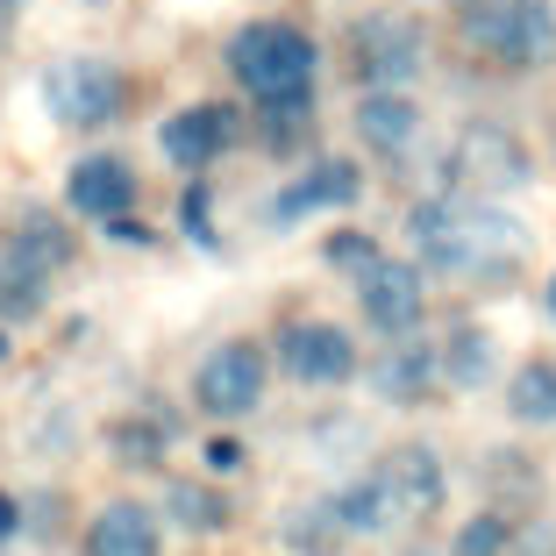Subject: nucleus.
Returning a JSON list of instances; mask_svg holds the SVG:
<instances>
[{
  "mask_svg": "<svg viewBox=\"0 0 556 556\" xmlns=\"http://www.w3.org/2000/svg\"><path fill=\"white\" fill-rule=\"evenodd\" d=\"M357 286H364V314H371V328H386V336H414V321H421V271L378 257Z\"/></svg>",
  "mask_w": 556,
  "mask_h": 556,
  "instance_id": "8",
  "label": "nucleus"
},
{
  "mask_svg": "<svg viewBox=\"0 0 556 556\" xmlns=\"http://www.w3.org/2000/svg\"><path fill=\"white\" fill-rule=\"evenodd\" d=\"M350 50H357V72L371 86H407L421 72V22L414 15H371V22H357Z\"/></svg>",
  "mask_w": 556,
  "mask_h": 556,
  "instance_id": "6",
  "label": "nucleus"
},
{
  "mask_svg": "<svg viewBox=\"0 0 556 556\" xmlns=\"http://www.w3.org/2000/svg\"><path fill=\"white\" fill-rule=\"evenodd\" d=\"M43 293H50V271H36L15 250H0V314H36Z\"/></svg>",
  "mask_w": 556,
  "mask_h": 556,
  "instance_id": "20",
  "label": "nucleus"
},
{
  "mask_svg": "<svg viewBox=\"0 0 556 556\" xmlns=\"http://www.w3.org/2000/svg\"><path fill=\"white\" fill-rule=\"evenodd\" d=\"M122 457L129 464H157V435H150V428H122Z\"/></svg>",
  "mask_w": 556,
  "mask_h": 556,
  "instance_id": "25",
  "label": "nucleus"
},
{
  "mask_svg": "<svg viewBox=\"0 0 556 556\" xmlns=\"http://www.w3.org/2000/svg\"><path fill=\"white\" fill-rule=\"evenodd\" d=\"M164 514H172L179 528H193V535H214V528L229 521V500H222V492H207V485L172 478V485H164Z\"/></svg>",
  "mask_w": 556,
  "mask_h": 556,
  "instance_id": "19",
  "label": "nucleus"
},
{
  "mask_svg": "<svg viewBox=\"0 0 556 556\" xmlns=\"http://www.w3.org/2000/svg\"><path fill=\"white\" fill-rule=\"evenodd\" d=\"M286 371L293 378H307V386H343L350 378V364H357V350H350V336L343 328H328V321H300L293 336H286Z\"/></svg>",
  "mask_w": 556,
  "mask_h": 556,
  "instance_id": "9",
  "label": "nucleus"
},
{
  "mask_svg": "<svg viewBox=\"0 0 556 556\" xmlns=\"http://www.w3.org/2000/svg\"><path fill=\"white\" fill-rule=\"evenodd\" d=\"M507 407L521 421H556V364H521L507 386Z\"/></svg>",
  "mask_w": 556,
  "mask_h": 556,
  "instance_id": "21",
  "label": "nucleus"
},
{
  "mask_svg": "<svg viewBox=\"0 0 556 556\" xmlns=\"http://www.w3.org/2000/svg\"><path fill=\"white\" fill-rule=\"evenodd\" d=\"M464 43L492 65H542L556 50V22L542 0H464Z\"/></svg>",
  "mask_w": 556,
  "mask_h": 556,
  "instance_id": "2",
  "label": "nucleus"
},
{
  "mask_svg": "<svg viewBox=\"0 0 556 556\" xmlns=\"http://www.w3.org/2000/svg\"><path fill=\"white\" fill-rule=\"evenodd\" d=\"M207 464H214V471H236V464H243V442L214 435V442H207Z\"/></svg>",
  "mask_w": 556,
  "mask_h": 556,
  "instance_id": "26",
  "label": "nucleus"
},
{
  "mask_svg": "<svg viewBox=\"0 0 556 556\" xmlns=\"http://www.w3.org/2000/svg\"><path fill=\"white\" fill-rule=\"evenodd\" d=\"M528 150H521V136H507V129H492V122H478V129H464L457 136V150H450V179L464 186V193H514V186H528Z\"/></svg>",
  "mask_w": 556,
  "mask_h": 556,
  "instance_id": "4",
  "label": "nucleus"
},
{
  "mask_svg": "<svg viewBox=\"0 0 556 556\" xmlns=\"http://www.w3.org/2000/svg\"><path fill=\"white\" fill-rule=\"evenodd\" d=\"M86 556H157V521H150V507H129V500L100 507V521L86 528Z\"/></svg>",
  "mask_w": 556,
  "mask_h": 556,
  "instance_id": "13",
  "label": "nucleus"
},
{
  "mask_svg": "<svg viewBox=\"0 0 556 556\" xmlns=\"http://www.w3.org/2000/svg\"><path fill=\"white\" fill-rule=\"evenodd\" d=\"M15 8H22V0H0V29H8V22H15Z\"/></svg>",
  "mask_w": 556,
  "mask_h": 556,
  "instance_id": "28",
  "label": "nucleus"
},
{
  "mask_svg": "<svg viewBox=\"0 0 556 556\" xmlns=\"http://www.w3.org/2000/svg\"><path fill=\"white\" fill-rule=\"evenodd\" d=\"M442 371V357L428 343H407V336H393V350L371 364V386L386 400H428V378Z\"/></svg>",
  "mask_w": 556,
  "mask_h": 556,
  "instance_id": "14",
  "label": "nucleus"
},
{
  "mask_svg": "<svg viewBox=\"0 0 556 556\" xmlns=\"http://www.w3.org/2000/svg\"><path fill=\"white\" fill-rule=\"evenodd\" d=\"M229 65L250 93H307L314 79V43L293 29V22H250L243 36L229 43Z\"/></svg>",
  "mask_w": 556,
  "mask_h": 556,
  "instance_id": "3",
  "label": "nucleus"
},
{
  "mask_svg": "<svg viewBox=\"0 0 556 556\" xmlns=\"http://www.w3.org/2000/svg\"><path fill=\"white\" fill-rule=\"evenodd\" d=\"M414 129H421V108H414L400 86H378V93L357 108V136H364L371 150H407Z\"/></svg>",
  "mask_w": 556,
  "mask_h": 556,
  "instance_id": "15",
  "label": "nucleus"
},
{
  "mask_svg": "<svg viewBox=\"0 0 556 556\" xmlns=\"http://www.w3.org/2000/svg\"><path fill=\"white\" fill-rule=\"evenodd\" d=\"M200 407L222 414V421H236V414H250L264 400V350L250 343H222L207 364H200Z\"/></svg>",
  "mask_w": 556,
  "mask_h": 556,
  "instance_id": "7",
  "label": "nucleus"
},
{
  "mask_svg": "<svg viewBox=\"0 0 556 556\" xmlns=\"http://www.w3.org/2000/svg\"><path fill=\"white\" fill-rule=\"evenodd\" d=\"M72 207L93 222H122L136 207V172L122 157H79L72 164Z\"/></svg>",
  "mask_w": 556,
  "mask_h": 556,
  "instance_id": "10",
  "label": "nucleus"
},
{
  "mask_svg": "<svg viewBox=\"0 0 556 556\" xmlns=\"http://www.w3.org/2000/svg\"><path fill=\"white\" fill-rule=\"evenodd\" d=\"M15 521H22V514H15V500L0 492V535H15Z\"/></svg>",
  "mask_w": 556,
  "mask_h": 556,
  "instance_id": "27",
  "label": "nucleus"
},
{
  "mask_svg": "<svg viewBox=\"0 0 556 556\" xmlns=\"http://www.w3.org/2000/svg\"><path fill=\"white\" fill-rule=\"evenodd\" d=\"M549 314H556V278H549Z\"/></svg>",
  "mask_w": 556,
  "mask_h": 556,
  "instance_id": "29",
  "label": "nucleus"
},
{
  "mask_svg": "<svg viewBox=\"0 0 556 556\" xmlns=\"http://www.w3.org/2000/svg\"><path fill=\"white\" fill-rule=\"evenodd\" d=\"M343 200H357V172H350V164H314L293 193L271 200V222H293V214H307V207H343Z\"/></svg>",
  "mask_w": 556,
  "mask_h": 556,
  "instance_id": "16",
  "label": "nucleus"
},
{
  "mask_svg": "<svg viewBox=\"0 0 556 556\" xmlns=\"http://www.w3.org/2000/svg\"><path fill=\"white\" fill-rule=\"evenodd\" d=\"M328 264H343V271H371L378 250L364 243V236H336V243H328Z\"/></svg>",
  "mask_w": 556,
  "mask_h": 556,
  "instance_id": "24",
  "label": "nucleus"
},
{
  "mask_svg": "<svg viewBox=\"0 0 556 556\" xmlns=\"http://www.w3.org/2000/svg\"><path fill=\"white\" fill-rule=\"evenodd\" d=\"M222 136H229V115L222 108H179V115L157 129V150H164V164H179V172H200V164L222 150Z\"/></svg>",
  "mask_w": 556,
  "mask_h": 556,
  "instance_id": "11",
  "label": "nucleus"
},
{
  "mask_svg": "<svg viewBox=\"0 0 556 556\" xmlns=\"http://www.w3.org/2000/svg\"><path fill=\"white\" fill-rule=\"evenodd\" d=\"M115 100H122V79L100 58H58V65L43 72V108L65 129H93V122L115 115Z\"/></svg>",
  "mask_w": 556,
  "mask_h": 556,
  "instance_id": "5",
  "label": "nucleus"
},
{
  "mask_svg": "<svg viewBox=\"0 0 556 556\" xmlns=\"http://www.w3.org/2000/svg\"><path fill=\"white\" fill-rule=\"evenodd\" d=\"M8 250H15V257H29L36 271H65V264H72V236L58 229L50 214H22L15 236H8Z\"/></svg>",
  "mask_w": 556,
  "mask_h": 556,
  "instance_id": "18",
  "label": "nucleus"
},
{
  "mask_svg": "<svg viewBox=\"0 0 556 556\" xmlns=\"http://www.w3.org/2000/svg\"><path fill=\"white\" fill-rule=\"evenodd\" d=\"M414 250H421L428 271L442 278H507L528 257V229L507 207H492L485 193H442L414 207Z\"/></svg>",
  "mask_w": 556,
  "mask_h": 556,
  "instance_id": "1",
  "label": "nucleus"
},
{
  "mask_svg": "<svg viewBox=\"0 0 556 556\" xmlns=\"http://www.w3.org/2000/svg\"><path fill=\"white\" fill-rule=\"evenodd\" d=\"M435 357H442V371H450V378H478V371H485V336H478V328H457Z\"/></svg>",
  "mask_w": 556,
  "mask_h": 556,
  "instance_id": "22",
  "label": "nucleus"
},
{
  "mask_svg": "<svg viewBox=\"0 0 556 556\" xmlns=\"http://www.w3.org/2000/svg\"><path fill=\"white\" fill-rule=\"evenodd\" d=\"M0 357H8V336H0Z\"/></svg>",
  "mask_w": 556,
  "mask_h": 556,
  "instance_id": "30",
  "label": "nucleus"
},
{
  "mask_svg": "<svg viewBox=\"0 0 556 556\" xmlns=\"http://www.w3.org/2000/svg\"><path fill=\"white\" fill-rule=\"evenodd\" d=\"M457 556H507V521H500V514H478L457 535Z\"/></svg>",
  "mask_w": 556,
  "mask_h": 556,
  "instance_id": "23",
  "label": "nucleus"
},
{
  "mask_svg": "<svg viewBox=\"0 0 556 556\" xmlns=\"http://www.w3.org/2000/svg\"><path fill=\"white\" fill-rule=\"evenodd\" d=\"M378 478L393 485V507L400 514H428L442 500V464H435V450H421V442L393 450V457L378 464Z\"/></svg>",
  "mask_w": 556,
  "mask_h": 556,
  "instance_id": "12",
  "label": "nucleus"
},
{
  "mask_svg": "<svg viewBox=\"0 0 556 556\" xmlns=\"http://www.w3.org/2000/svg\"><path fill=\"white\" fill-rule=\"evenodd\" d=\"M328 514H336V528H350V535H371V528H386V521H393V485H386V478H364V485H350L343 492V500H336V507H328Z\"/></svg>",
  "mask_w": 556,
  "mask_h": 556,
  "instance_id": "17",
  "label": "nucleus"
}]
</instances>
